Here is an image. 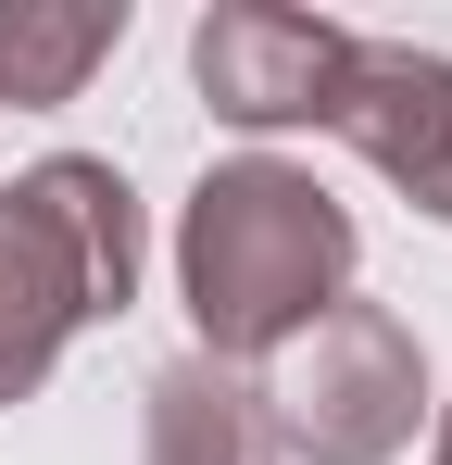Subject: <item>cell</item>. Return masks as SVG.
I'll use <instances>...</instances> for the list:
<instances>
[{"label":"cell","instance_id":"cell-1","mask_svg":"<svg viewBox=\"0 0 452 465\" xmlns=\"http://www.w3.org/2000/svg\"><path fill=\"white\" fill-rule=\"evenodd\" d=\"M352 264H365L352 202L290 152H226L176 202V302L201 327V365L251 378L264 352H290L327 302H352Z\"/></svg>","mask_w":452,"mask_h":465},{"label":"cell","instance_id":"cell-2","mask_svg":"<svg viewBox=\"0 0 452 465\" xmlns=\"http://www.w3.org/2000/svg\"><path fill=\"white\" fill-rule=\"evenodd\" d=\"M139 302V189L101 152H38L0 189V415L38 402L75 327Z\"/></svg>","mask_w":452,"mask_h":465},{"label":"cell","instance_id":"cell-3","mask_svg":"<svg viewBox=\"0 0 452 465\" xmlns=\"http://www.w3.org/2000/svg\"><path fill=\"white\" fill-rule=\"evenodd\" d=\"M251 402H264L277 465H389L440 390H427V340L389 302H327L290 352L251 365Z\"/></svg>","mask_w":452,"mask_h":465},{"label":"cell","instance_id":"cell-4","mask_svg":"<svg viewBox=\"0 0 452 465\" xmlns=\"http://www.w3.org/2000/svg\"><path fill=\"white\" fill-rule=\"evenodd\" d=\"M339 51H352V25L290 13V0H214V13L189 25V76H201V101H214V126H239V139L327 126Z\"/></svg>","mask_w":452,"mask_h":465},{"label":"cell","instance_id":"cell-5","mask_svg":"<svg viewBox=\"0 0 452 465\" xmlns=\"http://www.w3.org/2000/svg\"><path fill=\"white\" fill-rule=\"evenodd\" d=\"M327 139L389 176L415 214H452V51H415V38H352L339 51V88H327Z\"/></svg>","mask_w":452,"mask_h":465},{"label":"cell","instance_id":"cell-6","mask_svg":"<svg viewBox=\"0 0 452 465\" xmlns=\"http://www.w3.org/2000/svg\"><path fill=\"white\" fill-rule=\"evenodd\" d=\"M139 465H277L251 378H239V365H201V352H176V365L139 390Z\"/></svg>","mask_w":452,"mask_h":465},{"label":"cell","instance_id":"cell-7","mask_svg":"<svg viewBox=\"0 0 452 465\" xmlns=\"http://www.w3.org/2000/svg\"><path fill=\"white\" fill-rule=\"evenodd\" d=\"M113 51H126V0H0V101L13 114H64Z\"/></svg>","mask_w":452,"mask_h":465},{"label":"cell","instance_id":"cell-8","mask_svg":"<svg viewBox=\"0 0 452 465\" xmlns=\"http://www.w3.org/2000/svg\"><path fill=\"white\" fill-rule=\"evenodd\" d=\"M427 465H452V402H427Z\"/></svg>","mask_w":452,"mask_h":465}]
</instances>
